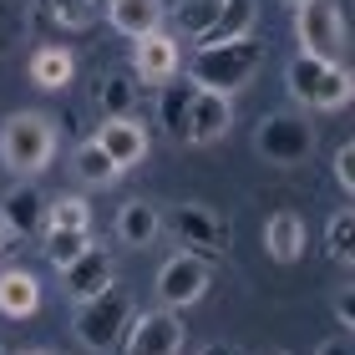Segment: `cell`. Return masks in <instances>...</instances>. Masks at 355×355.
Listing matches in <instances>:
<instances>
[{
  "label": "cell",
  "mask_w": 355,
  "mask_h": 355,
  "mask_svg": "<svg viewBox=\"0 0 355 355\" xmlns=\"http://www.w3.org/2000/svg\"><path fill=\"white\" fill-rule=\"evenodd\" d=\"M198 355H239V350H229V345H203Z\"/></svg>",
  "instance_id": "d6a6232c"
},
{
  "label": "cell",
  "mask_w": 355,
  "mask_h": 355,
  "mask_svg": "<svg viewBox=\"0 0 355 355\" xmlns=\"http://www.w3.org/2000/svg\"><path fill=\"white\" fill-rule=\"evenodd\" d=\"M41 310V284L31 269H0V315L31 320Z\"/></svg>",
  "instance_id": "e0dca14e"
},
{
  "label": "cell",
  "mask_w": 355,
  "mask_h": 355,
  "mask_svg": "<svg viewBox=\"0 0 355 355\" xmlns=\"http://www.w3.org/2000/svg\"><path fill=\"white\" fill-rule=\"evenodd\" d=\"M0 355H6V345H0Z\"/></svg>",
  "instance_id": "8d00e7d4"
},
{
  "label": "cell",
  "mask_w": 355,
  "mask_h": 355,
  "mask_svg": "<svg viewBox=\"0 0 355 355\" xmlns=\"http://www.w3.org/2000/svg\"><path fill=\"white\" fill-rule=\"evenodd\" d=\"M193 96H198V87L193 82H163V96H157V122L168 127V137H183L188 132V107H193Z\"/></svg>",
  "instance_id": "ffe728a7"
},
{
  "label": "cell",
  "mask_w": 355,
  "mask_h": 355,
  "mask_svg": "<svg viewBox=\"0 0 355 355\" xmlns=\"http://www.w3.org/2000/svg\"><path fill=\"white\" fill-rule=\"evenodd\" d=\"M96 148H102L112 163H117L122 173L127 168H137L142 157H148V132H142V122L137 117H107L102 127H96Z\"/></svg>",
  "instance_id": "7c38bea8"
},
{
  "label": "cell",
  "mask_w": 355,
  "mask_h": 355,
  "mask_svg": "<svg viewBox=\"0 0 355 355\" xmlns=\"http://www.w3.org/2000/svg\"><path fill=\"white\" fill-rule=\"evenodd\" d=\"M157 234H163V214H157L148 198H132V203L117 208V239L127 249H148Z\"/></svg>",
  "instance_id": "ac0fdd59"
},
{
  "label": "cell",
  "mask_w": 355,
  "mask_h": 355,
  "mask_svg": "<svg viewBox=\"0 0 355 355\" xmlns=\"http://www.w3.org/2000/svg\"><path fill=\"white\" fill-rule=\"evenodd\" d=\"M289 6H300V0H289Z\"/></svg>",
  "instance_id": "d590c367"
},
{
  "label": "cell",
  "mask_w": 355,
  "mask_h": 355,
  "mask_svg": "<svg viewBox=\"0 0 355 355\" xmlns=\"http://www.w3.org/2000/svg\"><path fill=\"white\" fill-rule=\"evenodd\" d=\"M264 355H284V350H264Z\"/></svg>",
  "instance_id": "e575fe53"
},
{
  "label": "cell",
  "mask_w": 355,
  "mask_h": 355,
  "mask_svg": "<svg viewBox=\"0 0 355 355\" xmlns=\"http://www.w3.org/2000/svg\"><path fill=\"white\" fill-rule=\"evenodd\" d=\"M315 355H355V350H350V335H340V340H325Z\"/></svg>",
  "instance_id": "4dcf8cb0"
},
{
  "label": "cell",
  "mask_w": 355,
  "mask_h": 355,
  "mask_svg": "<svg viewBox=\"0 0 355 355\" xmlns=\"http://www.w3.org/2000/svg\"><path fill=\"white\" fill-rule=\"evenodd\" d=\"M41 229H92V203L67 193V198H46V223Z\"/></svg>",
  "instance_id": "d4e9b609"
},
{
  "label": "cell",
  "mask_w": 355,
  "mask_h": 355,
  "mask_svg": "<svg viewBox=\"0 0 355 355\" xmlns=\"http://www.w3.org/2000/svg\"><path fill=\"white\" fill-rule=\"evenodd\" d=\"M41 239H46V244H41V249H46V259L61 269V264H71L96 234H92V229H41Z\"/></svg>",
  "instance_id": "cb8c5ba5"
},
{
  "label": "cell",
  "mask_w": 355,
  "mask_h": 355,
  "mask_svg": "<svg viewBox=\"0 0 355 355\" xmlns=\"http://www.w3.org/2000/svg\"><path fill=\"white\" fill-rule=\"evenodd\" d=\"M127 320H132V300H127L117 284H107L102 295H92V300L76 304L71 335H76V345H82V350L107 355V350H117V345H122Z\"/></svg>",
  "instance_id": "3957f363"
},
{
  "label": "cell",
  "mask_w": 355,
  "mask_h": 355,
  "mask_svg": "<svg viewBox=\"0 0 355 355\" xmlns=\"http://www.w3.org/2000/svg\"><path fill=\"white\" fill-rule=\"evenodd\" d=\"M234 127V102L223 92H203L193 96V107H188V142H198V148H208V142H218L223 132Z\"/></svg>",
  "instance_id": "4fadbf2b"
},
{
  "label": "cell",
  "mask_w": 355,
  "mask_h": 355,
  "mask_svg": "<svg viewBox=\"0 0 355 355\" xmlns=\"http://www.w3.org/2000/svg\"><path fill=\"white\" fill-rule=\"evenodd\" d=\"M284 82H289V96H295L300 107H310V112H335V107L350 102V71L340 61H315V56L300 51L289 61Z\"/></svg>",
  "instance_id": "277c9868"
},
{
  "label": "cell",
  "mask_w": 355,
  "mask_h": 355,
  "mask_svg": "<svg viewBox=\"0 0 355 355\" xmlns=\"http://www.w3.org/2000/svg\"><path fill=\"white\" fill-rule=\"evenodd\" d=\"M0 214H6V223L15 229V239H31V234H41V223H46V193L31 183V178H21V183L0 198Z\"/></svg>",
  "instance_id": "5bb4252c"
},
{
  "label": "cell",
  "mask_w": 355,
  "mask_h": 355,
  "mask_svg": "<svg viewBox=\"0 0 355 355\" xmlns=\"http://www.w3.org/2000/svg\"><path fill=\"white\" fill-rule=\"evenodd\" d=\"M112 274H117V264H112V249H102L92 239V244L76 254L71 264H61V289L71 295V304H82L92 295H102V289L112 284Z\"/></svg>",
  "instance_id": "9c48e42d"
},
{
  "label": "cell",
  "mask_w": 355,
  "mask_h": 355,
  "mask_svg": "<svg viewBox=\"0 0 355 355\" xmlns=\"http://www.w3.org/2000/svg\"><path fill=\"white\" fill-rule=\"evenodd\" d=\"M157 300L168 304V310H188V304H198L208 295V284H214V264L203 259V254L193 249H178L173 259H163L157 269Z\"/></svg>",
  "instance_id": "52a82bcc"
},
{
  "label": "cell",
  "mask_w": 355,
  "mask_h": 355,
  "mask_svg": "<svg viewBox=\"0 0 355 355\" xmlns=\"http://www.w3.org/2000/svg\"><path fill=\"white\" fill-rule=\"evenodd\" d=\"M173 234L183 239L193 254H208V249L218 254L223 244H229V223H223L214 208H203V203H183L178 208L173 214Z\"/></svg>",
  "instance_id": "8fae6325"
},
{
  "label": "cell",
  "mask_w": 355,
  "mask_h": 355,
  "mask_svg": "<svg viewBox=\"0 0 355 355\" xmlns=\"http://www.w3.org/2000/svg\"><path fill=\"white\" fill-rule=\"evenodd\" d=\"M21 355H67V350H46V345H36V350H21Z\"/></svg>",
  "instance_id": "836d02e7"
},
{
  "label": "cell",
  "mask_w": 355,
  "mask_h": 355,
  "mask_svg": "<svg viewBox=\"0 0 355 355\" xmlns=\"http://www.w3.org/2000/svg\"><path fill=\"white\" fill-rule=\"evenodd\" d=\"M183 320L178 310H148V315H132L127 320V335H122V355H183Z\"/></svg>",
  "instance_id": "ba28073f"
},
{
  "label": "cell",
  "mask_w": 355,
  "mask_h": 355,
  "mask_svg": "<svg viewBox=\"0 0 355 355\" xmlns=\"http://www.w3.org/2000/svg\"><path fill=\"white\" fill-rule=\"evenodd\" d=\"M163 15H168L163 0H107V26L117 36H132V41L163 31Z\"/></svg>",
  "instance_id": "9a60e30c"
},
{
  "label": "cell",
  "mask_w": 355,
  "mask_h": 355,
  "mask_svg": "<svg viewBox=\"0 0 355 355\" xmlns=\"http://www.w3.org/2000/svg\"><path fill=\"white\" fill-rule=\"evenodd\" d=\"M350 239H355V214H350V208H340V214L325 223V254H330L340 269L355 264V244H350Z\"/></svg>",
  "instance_id": "484cf974"
},
{
  "label": "cell",
  "mask_w": 355,
  "mask_h": 355,
  "mask_svg": "<svg viewBox=\"0 0 355 355\" xmlns=\"http://www.w3.org/2000/svg\"><path fill=\"white\" fill-rule=\"evenodd\" d=\"M239 36H254V0H223L214 31L198 46H218V41H239Z\"/></svg>",
  "instance_id": "7402d4cb"
},
{
  "label": "cell",
  "mask_w": 355,
  "mask_h": 355,
  "mask_svg": "<svg viewBox=\"0 0 355 355\" xmlns=\"http://www.w3.org/2000/svg\"><path fill=\"white\" fill-rule=\"evenodd\" d=\"M76 76V56L67 51V46H41L36 56H31V82H36L41 92H61Z\"/></svg>",
  "instance_id": "d6986e66"
},
{
  "label": "cell",
  "mask_w": 355,
  "mask_h": 355,
  "mask_svg": "<svg viewBox=\"0 0 355 355\" xmlns=\"http://www.w3.org/2000/svg\"><path fill=\"white\" fill-rule=\"evenodd\" d=\"M295 31H300V51L315 61H340L345 56V10L335 0H300L295 6Z\"/></svg>",
  "instance_id": "5b68a950"
},
{
  "label": "cell",
  "mask_w": 355,
  "mask_h": 355,
  "mask_svg": "<svg viewBox=\"0 0 355 355\" xmlns=\"http://www.w3.org/2000/svg\"><path fill=\"white\" fill-rule=\"evenodd\" d=\"M178 67H183V51H178L173 31H153V36H142L132 46V76H137V82L163 87V82L178 76Z\"/></svg>",
  "instance_id": "30bf717a"
},
{
  "label": "cell",
  "mask_w": 355,
  "mask_h": 355,
  "mask_svg": "<svg viewBox=\"0 0 355 355\" xmlns=\"http://www.w3.org/2000/svg\"><path fill=\"white\" fill-rule=\"evenodd\" d=\"M46 10L67 26H87L92 21V0H46Z\"/></svg>",
  "instance_id": "83f0119b"
},
{
  "label": "cell",
  "mask_w": 355,
  "mask_h": 355,
  "mask_svg": "<svg viewBox=\"0 0 355 355\" xmlns=\"http://www.w3.org/2000/svg\"><path fill=\"white\" fill-rule=\"evenodd\" d=\"M254 153L274 168H295L315 153V127L300 117V112H269V117L254 127Z\"/></svg>",
  "instance_id": "8992f818"
},
{
  "label": "cell",
  "mask_w": 355,
  "mask_h": 355,
  "mask_svg": "<svg viewBox=\"0 0 355 355\" xmlns=\"http://www.w3.org/2000/svg\"><path fill=\"white\" fill-rule=\"evenodd\" d=\"M335 320H340V325H350V320H355V300H350V289H340V295H335Z\"/></svg>",
  "instance_id": "f546056e"
},
{
  "label": "cell",
  "mask_w": 355,
  "mask_h": 355,
  "mask_svg": "<svg viewBox=\"0 0 355 355\" xmlns=\"http://www.w3.org/2000/svg\"><path fill=\"white\" fill-rule=\"evenodd\" d=\"M264 61V41L254 36H239V41H218V46H198V56L188 61V82L203 87V92H223L234 96L239 87L254 82Z\"/></svg>",
  "instance_id": "6da1fadb"
},
{
  "label": "cell",
  "mask_w": 355,
  "mask_h": 355,
  "mask_svg": "<svg viewBox=\"0 0 355 355\" xmlns=\"http://www.w3.org/2000/svg\"><path fill=\"white\" fill-rule=\"evenodd\" d=\"M71 168H76V178H82V183H92V188H112L122 178V168L112 163V157L96 148V142L87 137L82 148H76V157H71Z\"/></svg>",
  "instance_id": "603a6c76"
},
{
  "label": "cell",
  "mask_w": 355,
  "mask_h": 355,
  "mask_svg": "<svg viewBox=\"0 0 355 355\" xmlns=\"http://www.w3.org/2000/svg\"><path fill=\"white\" fill-rule=\"evenodd\" d=\"M56 157V127L46 112H10L0 122V163L21 178H36Z\"/></svg>",
  "instance_id": "7a4b0ae2"
},
{
  "label": "cell",
  "mask_w": 355,
  "mask_h": 355,
  "mask_svg": "<svg viewBox=\"0 0 355 355\" xmlns=\"http://www.w3.org/2000/svg\"><path fill=\"white\" fill-rule=\"evenodd\" d=\"M15 249V229L6 223V214H0V259H6V254Z\"/></svg>",
  "instance_id": "1f68e13d"
},
{
  "label": "cell",
  "mask_w": 355,
  "mask_h": 355,
  "mask_svg": "<svg viewBox=\"0 0 355 355\" xmlns=\"http://www.w3.org/2000/svg\"><path fill=\"white\" fill-rule=\"evenodd\" d=\"M350 163H355V148L345 142V148L335 153V178H340V188H345V193H355V168H350Z\"/></svg>",
  "instance_id": "f1b7e54d"
},
{
  "label": "cell",
  "mask_w": 355,
  "mask_h": 355,
  "mask_svg": "<svg viewBox=\"0 0 355 355\" xmlns=\"http://www.w3.org/2000/svg\"><path fill=\"white\" fill-rule=\"evenodd\" d=\"M132 102H137V82L132 76H112L102 87V112L107 117H132Z\"/></svg>",
  "instance_id": "4316f807"
},
{
  "label": "cell",
  "mask_w": 355,
  "mask_h": 355,
  "mask_svg": "<svg viewBox=\"0 0 355 355\" xmlns=\"http://www.w3.org/2000/svg\"><path fill=\"white\" fill-rule=\"evenodd\" d=\"M218 10H223V0H173V31L188 41H203L214 31Z\"/></svg>",
  "instance_id": "44dd1931"
},
{
  "label": "cell",
  "mask_w": 355,
  "mask_h": 355,
  "mask_svg": "<svg viewBox=\"0 0 355 355\" xmlns=\"http://www.w3.org/2000/svg\"><path fill=\"white\" fill-rule=\"evenodd\" d=\"M264 249H269V259H279V264H300V254H304V218L295 214V208L269 214V223H264Z\"/></svg>",
  "instance_id": "2e32d148"
}]
</instances>
